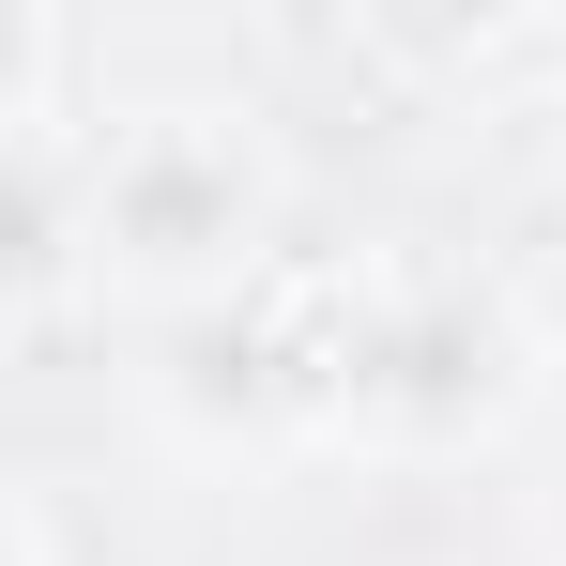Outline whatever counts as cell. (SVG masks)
<instances>
[{
	"label": "cell",
	"mask_w": 566,
	"mask_h": 566,
	"mask_svg": "<svg viewBox=\"0 0 566 566\" xmlns=\"http://www.w3.org/2000/svg\"><path fill=\"white\" fill-rule=\"evenodd\" d=\"M291 169L245 107H138L77 154V276L138 322H199L276 276Z\"/></svg>",
	"instance_id": "obj_1"
},
{
	"label": "cell",
	"mask_w": 566,
	"mask_h": 566,
	"mask_svg": "<svg viewBox=\"0 0 566 566\" xmlns=\"http://www.w3.org/2000/svg\"><path fill=\"white\" fill-rule=\"evenodd\" d=\"M536 413V322L490 276L353 261L322 276V444L368 460H474Z\"/></svg>",
	"instance_id": "obj_2"
},
{
	"label": "cell",
	"mask_w": 566,
	"mask_h": 566,
	"mask_svg": "<svg viewBox=\"0 0 566 566\" xmlns=\"http://www.w3.org/2000/svg\"><path fill=\"white\" fill-rule=\"evenodd\" d=\"M154 429L185 460H291L322 444V276H261L199 322H154Z\"/></svg>",
	"instance_id": "obj_3"
},
{
	"label": "cell",
	"mask_w": 566,
	"mask_h": 566,
	"mask_svg": "<svg viewBox=\"0 0 566 566\" xmlns=\"http://www.w3.org/2000/svg\"><path fill=\"white\" fill-rule=\"evenodd\" d=\"M77 276V154H0V291H46Z\"/></svg>",
	"instance_id": "obj_4"
},
{
	"label": "cell",
	"mask_w": 566,
	"mask_h": 566,
	"mask_svg": "<svg viewBox=\"0 0 566 566\" xmlns=\"http://www.w3.org/2000/svg\"><path fill=\"white\" fill-rule=\"evenodd\" d=\"M62 62H77V46H62V15H46V0H0V154H31V138H46Z\"/></svg>",
	"instance_id": "obj_5"
},
{
	"label": "cell",
	"mask_w": 566,
	"mask_h": 566,
	"mask_svg": "<svg viewBox=\"0 0 566 566\" xmlns=\"http://www.w3.org/2000/svg\"><path fill=\"white\" fill-rule=\"evenodd\" d=\"M536 413H566V322L536 337Z\"/></svg>",
	"instance_id": "obj_6"
},
{
	"label": "cell",
	"mask_w": 566,
	"mask_h": 566,
	"mask_svg": "<svg viewBox=\"0 0 566 566\" xmlns=\"http://www.w3.org/2000/svg\"><path fill=\"white\" fill-rule=\"evenodd\" d=\"M0 566H31V536H15V505H0Z\"/></svg>",
	"instance_id": "obj_7"
},
{
	"label": "cell",
	"mask_w": 566,
	"mask_h": 566,
	"mask_svg": "<svg viewBox=\"0 0 566 566\" xmlns=\"http://www.w3.org/2000/svg\"><path fill=\"white\" fill-rule=\"evenodd\" d=\"M552 62H566V31H552Z\"/></svg>",
	"instance_id": "obj_8"
},
{
	"label": "cell",
	"mask_w": 566,
	"mask_h": 566,
	"mask_svg": "<svg viewBox=\"0 0 566 566\" xmlns=\"http://www.w3.org/2000/svg\"><path fill=\"white\" fill-rule=\"evenodd\" d=\"M552 552H566V521H552Z\"/></svg>",
	"instance_id": "obj_9"
}]
</instances>
